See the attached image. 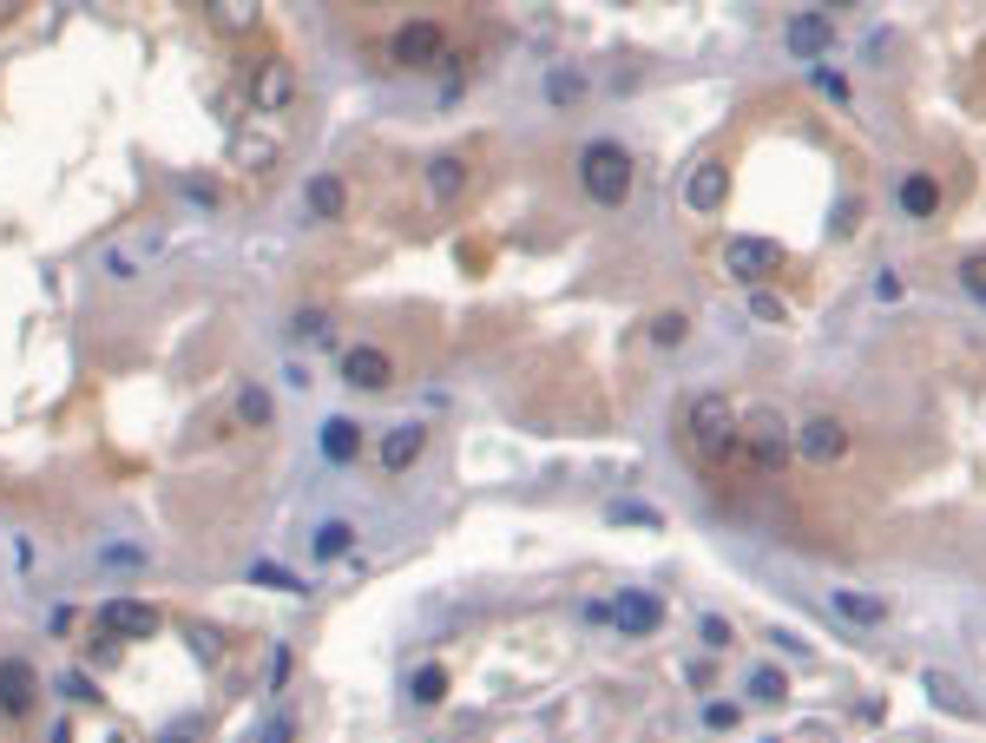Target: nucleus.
I'll use <instances>...</instances> for the list:
<instances>
[{
  "label": "nucleus",
  "mask_w": 986,
  "mask_h": 743,
  "mask_svg": "<svg viewBox=\"0 0 986 743\" xmlns=\"http://www.w3.org/2000/svg\"><path fill=\"white\" fill-rule=\"evenodd\" d=\"M961 283H967L974 303H986V257H967V263H961Z\"/></svg>",
  "instance_id": "473e14b6"
},
{
  "label": "nucleus",
  "mask_w": 986,
  "mask_h": 743,
  "mask_svg": "<svg viewBox=\"0 0 986 743\" xmlns=\"http://www.w3.org/2000/svg\"><path fill=\"white\" fill-rule=\"evenodd\" d=\"M408 698H415V705H441V698H447V672H441V665H421V672L408 678Z\"/></svg>",
  "instance_id": "5701e85b"
},
{
  "label": "nucleus",
  "mask_w": 986,
  "mask_h": 743,
  "mask_svg": "<svg viewBox=\"0 0 986 743\" xmlns=\"http://www.w3.org/2000/svg\"><path fill=\"white\" fill-rule=\"evenodd\" d=\"M796 448H803V461L829 468V461L849 454V421H842V415H809V421L796 428Z\"/></svg>",
  "instance_id": "20e7f679"
},
{
  "label": "nucleus",
  "mask_w": 986,
  "mask_h": 743,
  "mask_svg": "<svg viewBox=\"0 0 986 743\" xmlns=\"http://www.w3.org/2000/svg\"><path fill=\"white\" fill-rule=\"evenodd\" d=\"M684 336H691V316H684V309H665V316H651V342H658V349H678Z\"/></svg>",
  "instance_id": "b1692460"
},
{
  "label": "nucleus",
  "mask_w": 986,
  "mask_h": 743,
  "mask_svg": "<svg viewBox=\"0 0 986 743\" xmlns=\"http://www.w3.org/2000/svg\"><path fill=\"white\" fill-rule=\"evenodd\" d=\"M704 724L711 731H737V705H704Z\"/></svg>",
  "instance_id": "4c0bfd02"
},
{
  "label": "nucleus",
  "mask_w": 986,
  "mask_h": 743,
  "mask_svg": "<svg viewBox=\"0 0 986 743\" xmlns=\"http://www.w3.org/2000/svg\"><path fill=\"white\" fill-rule=\"evenodd\" d=\"M342 382H349V389H369V395H375V389H388V382H395V362H388V349H369V342H355V349L342 356Z\"/></svg>",
  "instance_id": "9d476101"
},
{
  "label": "nucleus",
  "mask_w": 986,
  "mask_h": 743,
  "mask_svg": "<svg viewBox=\"0 0 986 743\" xmlns=\"http://www.w3.org/2000/svg\"><path fill=\"white\" fill-rule=\"evenodd\" d=\"M777 263H783V250H777L770 237H730V244H724V270H730L737 283H763Z\"/></svg>",
  "instance_id": "39448f33"
},
{
  "label": "nucleus",
  "mask_w": 986,
  "mask_h": 743,
  "mask_svg": "<svg viewBox=\"0 0 986 743\" xmlns=\"http://www.w3.org/2000/svg\"><path fill=\"white\" fill-rule=\"evenodd\" d=\"M902 211H908V217H934V211H941V184H934L928 171H908V178H902Z\"/></svg>",
  "instance_id": "a211bd4d"
},
{
  "label": "nucleus",
  "mask_w": 986,
  "mask_h": 743,
  "mask_svg": "<svg viewBox=\"0 0 986 743\" xmlns=\"http://www.w3.org/2000/svg\"><path fill=\"white\" fill-rule=\"evenodd\" d=\"M816 86H823L829 99H849V79H842V72H829V66H816Z\"/></svg>",
  "instance_id": "58836bf2"
},
{
  "label": "nucleus",
  "mask_w": 986,
  "mask_h": 743,
  "mask_svg": "<svg viewBox=\"0 0 986 743\" xmlns=\"http://www.w3.org/2000/svg\"><path fill=\"white\" fill-rule=\"evenodd\" d=\"M105 566H145V547H99Z\"/></svg>",
  "instance_id": "c9c22d12"
},
{
  "label": "nucleus",
  "mask_w": 986,
  "mask_h": 743,
  "mask_svg": "<svg viewBox=\"0 0 986 743\" xmlns=\"http://www.w3.org/2000/svg\"><path fill=\"white\" fill-rule=\"evenodd\" d=\"M829 606H836L849 626H882V619H888V606H882L875 593H855V586H836V593H829Z\"/></svg>",
  "instance_id": "dca6fc26"
},
{
  "label": "nucleus",
  "mask_w": 986,
  "mask_h": 743,
  "mask_svg": "<svg viewBox=\"0 0 986 743\" xmlns=\"http://www.w3.org/2000/svg\"><path fill=\"white\" fill-rule=\"evenodd\" d=\"M290 329H296V336H309V342H322V336H329V316H322V309H296V316H290Z\"/></svg>",
  "instance_id": "c756f323"
},
{
  "label": "nucleus",
  "mask_w": 986,
  "mask_h": 743,
  "mask_svg": "<svg viewBox=\"0 0 986 743\" xmlns=\"http://www.w3.org/2000/svg\"><path fill=\"white\" fill-rule=\"evenodd\" d=\"M257 743H296V718H270V724L257 731Z\"/></svg>",
  "instance_id": "e433bc0d"
},
{
  "label": "nucleus",
  "mask_w": 986,
  "mask_h": 743,
  "mask_svg": "<svg viewBox=\"0 0 986 743\" xmlns=\"http://www.w3.org/2000/svg\"><path fill=\"white\" fill-rule=\"evenodd\" d=\"M855 217H862V204H855V198H842V204H836V217H829V230H836V237H849V230H855Z\"/></svg>",
  "instance_id": "f704fd0d"
},
{
  "label": "nucleus",
  "mask_w": 986,
  "mask_h": 743,
  "mask_svg": "<svg viewBox=\"0 0 986 743\" xmlns=\"http://www.w3.org/2000/svg\"><path fill=\"white\" fill-rule=\"evenodd\" d=\"M395 59H401V66H441V59H447V33H441L434 20H408V26L395 33Z\"/></svg>",
  "instance_id": "1a4fd4ad"
},
{
  "label": "nucleus",
  "mask_w": 986,
  "mask_h": 743,
  "mask_svg": "<svg viewBox=\"0 0 986 743\" xmlns=\"http://www.w3.org/2000/svg\"><path fill=\"white\" fill-rule=\"evenodd\" d=\"M59 691H66L72 705H92V698H99V685H92L86 672H66V678H59Z\"/></svg>",
  "instance_id": "2f4dec72"
},
{
  "label": "nucleus",
  "mask_w": 986,
  "mask_h": 743,
  "mask_svg": "<svg viewBox=\"0 0 986 743\" xmlns=\"http://www.w3.org/2000/svg\"><path fill=\"white\" fill-rule=\"evenodd\" d=\"M605 520H632V527H658V514H651V507H638V500H612V507H605Z\"/></svg>",
  "instance_id": "7c9ffc66"
},
{
  "label": "nucleus",
  "mask_w": 986,
  "mask_h": 743,
  "mask_svg": "<svg viewBox=\"0 0 986 743\" xmlns=\"http://www.w3.org/2000/svg\"><path fill=\"white\" fill-rule=\"evenodd\" d=\"M421 448H428V428H421V421H395V428L382 435V468H388V474H408V468L421 461Z\"/></svg>",
  "instance_id": "ddd939ff"
},
{
  "label": "nucleus",
  "mask_w": 986,
  "mask_h": 743,
  "mask_svg": "<svg viewBox=\"0 0 986 743\" xmlns=\"http://www.w3.org/2000/svg\"><path fill=\"white\" fill-rule=\"evenodd\" d=\"M750 316H757L763 329H777V323H783V296H770V290H750Z\"/></svg>",
  "instance_id": "c85d7f7f"
},
{
  "label": "nucleus",
  "mask_w": 986,
  "mask_h": 743,
  "mask_svg": "<svg viewBox=\"0 0 986 743\" xmlns=\"http://www.w3.org/2000/svg\"><path fill=\"white\" fill-rule=\"evenodd\" d=\"M178 191H184L191 204H204V211L217 204V184H211V178H178Z\"/></svg>",
  "instance_id": "72a5a7b5"
},
{
  "label": "nucleus",
  "mask_w": 986,
  "mask_h": 743,
  "mask_svg": "<svg viewBox=\"0 0 986 743\" xmlns=\"http://www.w3.org/2000/svg\"><path fill=\"white\" fill-rule=\"evenodd\" d=\"M546 99H553V105H579V99H586V72H579V66H553V72H546Z\"/></svg>",
  "instance_id": "aec40b11"
},
{
  "label": "nucleus",
  "mask_w": 986,
  "mask_h": 743,
  "mask_svg": "<svg viewBox=\"0 0 986 743\" xmlns=\"http://www.w3.org/2000/svg\"><path fill=\"white\" fill-rule=\"evenodd\" d=\"M349 547H355V527H349V520H316V533H309V553H316L322 566H329V560H342Z\"/></svg>",
  "instance_id": "6ab92c4d"
},
{
  "label": "nucleus",
  "mask_w": 986,
  "mask_h": 743,
  "mask_svg": "<svg viewBox=\"0 0 986 743\" xmlns=\"http://www.w3.org/2000/svg\"><path fill=\"white\" fill-rule=\"evenodd\" d=\"M684 428H691V448H698L704 461H724V454L744 441V421H737V408H730L724 395H698L691 415H684Z\"/></svg>",
  "instance_id": "f03ea898"
},
{
  "label": "nucleus",
  "mask_w": 986,
  "mask_h": 743,
  "mask_svg": "<svg viewBox=\"0 0 986 743\" xmlns=\"http://www.w3.org/2000/svg\"><path fill=\"white\" fill-rule=\"evenodd\" d=\"M99 632H112V639H151L158 632V606H145V599H99Z\"/></svg>",
  "instance_id": "423d86ee"
},
{
  "label": "nucleus",
  "mask_w": 986,
  "mask_h": 743,
  "mask_svg": "<svg viewBox=\"0 0 986 743\" xmlns=\"http://www.w3.org/2000/svg\"><path fill=\"white\" fill-rule=\"evenodd\" d=\"M829 40H836V20H829V13H816V7L790 13V26H783V46H790L796 59H823V53H829Z\"/></svg>",
  "instance_id": "6e6552de"
},
{
  "label": "nucleus",
  "mask_w": 986,
  "mask_h": 743,
  "mask_svg": "<svg viewBox=\"0 0 986 743\" xmlns=\"http://www.w3.org/2000/svg\"><path fill=\"white\" fill-rule=\"evenodd\" d=\"M257 99H263V105H283V99H290V66H270L263 86H257Z\"/></svg>",
  "instance_id": "cd10ccee"
},
{
  "label": "nucleus",
  "mask_w": 986,
  "mask_h": 743,
  "mask_svg": "<svg viewBox=\"0 0 986 743\" xmlns=\"http://www.w3.org/2000/svg\"><path fill=\"white\" fill-rule=\"evenodd\" d=\"M316 448H322V461H329V468H355V454H362V421L329 415V421L316 428Z\"/></svg>",
  "instance_id": "9b49d317"
},
{
  "label": "nucleus",
  "mask_w": 986,
  "mask_h": 743,
  "mask_svg": "<svg viewBox=\"0 0 986 743\" xmlns=\"http://www.w3.org/2000/svg\"><path fill=\"white\" fill-rule=\"evenodd\" d=\"M744 441H750L757 468H783V454L796 448V428H790L777 408H750V415H744Z\"/></svg>",
  "instance_id": "7ed1b4c3"
},
{
  "label": "nucleus",
  "mask_w": 986,
  "mask_h": 743,
  "mask_svg": "<svg viewBox=\"0 0 986 743\" xmlns=\"http://www.w3.org/2000/svg\"><path fill=\"white\" fill-rule=\"evenodd\" d=\"M270 415H276L270 389H243V395H237V421H243V428H270Z\"/></svg>",
  "instance_id": "4be33fe9"
},
{
  "label": "nucleus",
  "mask_w": 986,
  "mask_h": 743,
  "mask_svg": "<svg viewBox=\"0 0 986 743\" xmlns=\"http://www.w3.org/2000/svg\"><path fill=\"white\" fill-rule=\"evenodd\" d=\"M783 691H790V678H783V672H770V665H763V672H750V698H757V705H783Z\"/></svg>",
  "instance_id": "393cba45"
},
{
  "label": "nucleus",
  "mask_w": 986,
  "mask_h": 743,
  "mask_svg": "<svg viewBox=\"0 0 986 743\" xmlns=\"http://www.w3.org/2000/svg\"><path fill=\"white\" fill-rule=\"evenodd\" d=\"M921 685H928V698H934V705H941V711H954V718H974V705H967V698H961V685H954V678H948V672H928V678H921Z\"/></svg>",
  "instance_id": "412c9836"
},
{
  "label": "nucleus",
  "mask_w": 986,
  "mask_h": 743,
  "mask_svg": "<svg viewBox=\"0 0 986 743\" xmlns=\"http://www.w3.org/2000/svg\"><path fill=\"white\" fill-rule=\"evenodd\" d=\"M684 204H691V211H717V204H724V165H717V158H704V165L691 171Z\"/></svg>",
  "instance_id": "2eb2a0df"
},
{
  "label": "nucleus",
  "mask_w": 986,
  "mask_h": 743,
  "mask_svg": "<svg viewBox=\"0 0 986 743\" xmlns=\"http://www.w3.org/2000/svg\"><path fill=\"white\" fill-rule=\"evenodd\" d=\"M428 191L447 204V198H461L467 191V165L454 158V151H441V158H428Z\"/></svg>",
  "instance_id": "f3484780"
},
{
  "label": "nucleus",
  "mask_w": 986,
  "mask_h": 743,
  "mask_svg": "<svg viewBox=\"0 0 986 743\" xmlns=\"http://www.w3.org/2000/svg\"><path fill=\"white\" fill-rule=\"evenodd\" d=\"M165 743H191V738H184V731H171V738H165Z\"/></svg>",
  "instance_id": "a19ab883"
},
{
  "label": "nucleus",
  "mask_w": 986,
  "mask_h": 743,
  "mask_svg": "<svg viewBox=\"0 0 986 743\" xmlns=\"http://www.w3.org/2000/svg\"><path fill=\"white\" fill-rule=\"evenodd\" d=\"M698 639H704L711 652H730V645H737V632H730V619H717V612H711V619H698Z\"/></svg>",
  "instance_id": "bb28decb"
},
{
  "label": "nucleus",
  "mask_w": 986,
  "mask_h": 743,
  "mask_svg": "<svg viewBox=\"0 0 986 743\" xmlns=\"http://www.w3.org/2000/svg\"><path fill=\"white\" fill-rule=\"evenodd\" d=\"M33 698H39L33 665H26V658H0V711H7V718H26Z\"/></svg>",
  "instance_id": "f8f14e48"
},
{
  "label": "nucleus",
  "mask_w": 986,
  "mask_h": 743,
  "mask_svg": "<svg viewBox=\"0 0 986 743\" xmlns=\"http://www.w3.org/2000/svg\"><path fill=\"white\" fill-rule=\"evenodd\" d=\"M579 184H586V198H592V204L619 211V204L632 198V151H625V145H612V138H592V145L579 151Z\"/></svg>",
  "instance_id": "f257e3e1"
},
{
  "label": "nucleus",
  "mask_w": 986,
  "mask_h": 743,
  "mask_svg": "<svg viewBox=\"0 0 986 743\" xmlns=\"http://www.w3.org/2000/svg\"><path fill=\"white\" fill-rule=\"evenodd\" d=\"M605 619L619 626V639H651V632L665 626V606H658L651 593H619V599L605 606Z\"/></svg>",
  "instance_id": "0eeeda50"
},
{
  "label": "nucleus",
  "mask_w": 986,
  "mask_h": 743,
  "mask_svg": "<svg viewBox=\"0 0 986 743\" xmlns=\"http://www.w3.org/2000/svg\"><path fill=\"white\" fill-rule=\"evenodd\" d=\"M303 204H309V217L336 224V217L349 211V191H342V178H336V171H316V178L303 184Z\"/></svg>",
  "instance_id": "4468645a"
},
{
  "label": "nucleus",
  "mask_w": 986,
  "mask_h": 743,
  "mask_svg": "<svg viewBox=\"0 0 986 743\" xmlns=\"http://www.w3.org/2000/svg\"><path fill=\"white\" fill-rule=\"evenodd\" d=\"M250 579H257V586H276V593H303V579H290V573L270 566V560H250Z\"/></svg>",
  "instance_id": "a878e982"
},
{
  "label": "nucleus",
  "mask_w": 986,
  "mask_h": 743,
  "mask_svg": "<svg viewBox=\"0 0 986 743\" xmlns=\"http://www.w3.org/2000/svg\"><path fill=\"white\" fill-rule=\"evenodd\" d=\"M105 277H118V283H125V277H138V270H132V257H125V250H112V257H105Z\"/></svg>",
  "instance_id": "ea45409f"
}]
</instances>
